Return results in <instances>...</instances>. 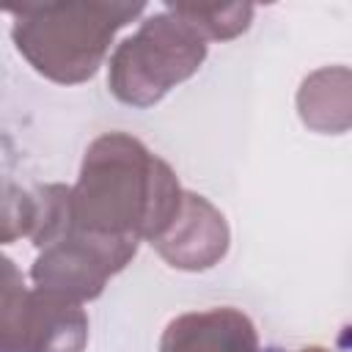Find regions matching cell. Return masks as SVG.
Wrapping results in <instances>:
<instances>
[{
	"instance_id": "6da1fadb",
	"label": "cell",
	"mask_w": 352,
	"mask_h": 352,
	"mask_svg": "<svg viewBox=\"0 0 352 352\" xmlns=\"http://www.w3.org/2000/svg\"><path fill=\"white\" fill-rule=\"evenodd\" d=\"M11 11L19 52L41 74L77 82L96 72L113 33L138 16L143 6H30Z\"/></svg>"
},
{
	"instance_id": "7a4b0ae2",
	"label": "cell",
	"mask_w": 352,
	"mask_h": 352,
	"mask_svg": "<svg viewBox=\"0 0 352 352\" xmlns=\"http://www.w3.org/2000/svg\"><path fill=\"white\" fill-rule=\"evenodd\" d=\"M206 55V38L173 6L143 22L110 60V88L121 102L151 104L190 77Z\"/></svg>"
},
{
	"instance_id": "3957f363",
	"label": "cell",
	"mask_w": 352,
	"mask_h": 352,
	"mask_svg": "<svg viewBox=\"0 0 352 352\" xmlns=\"http://www.w3.org/2000/svg\"><path fill=\"white\" fill-rule=\"evenodd\" d=\"M162 352H256V333L231 308L187 314L168 324Z\"/></svg>"
},
{
	"instance_id": "277c9868",
	"label": "cell",
	"mask_w": 352,
	"mask_h": 352,
	"mask_svg": "<svg viewBox=\"0 0 352 352\" xmlns=\"http://www.w3.org/2000/svg\"><path fill=\"white\" fill-rule=\"evenodd\" d=\"M30 231V195L14 192L6 195L0 184V242H11L19 234Z\"/></svg>"
},
{
	"instance_id": "5b68a950",
	"label": "cell",
	"mask_w": 352,
	"mask_h": 352,
	"mask_svg": "<svg viewBox=\"0 0 352 352\" xmlns=\"http://www.w3.org/2000/svg\"><path fill=\"white\" fill-rule=\"evenodd\" d=\"M302 352H322V349H302Z\"/></svg>"
}]
</instances>
